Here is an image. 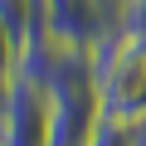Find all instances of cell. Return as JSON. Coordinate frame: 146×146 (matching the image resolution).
<instances>
[{"mask_svg":"<svg viewBox=\"0 0 146 146\" xmlns=\"http://www.w3.org/2000/svg\"><path fill=\"white\" fill-rule=\"evenodd\" d=\"M15 73H20V39L0 25V88H5Z\"/></svg>","mask_w":146,"mask_h":146,"instance_id":"8992f818","label":"cell"},{"mask_svg":"<svg viewBox=\"0 0 146 146\" xmlns=\"http://www.w3.org/2000/svg\"><path fill=\"white\" fill-rule=\"evenodd\" d=\"M88 146H131V127H127V122H112V117H102V122L93 127Z\"/></svg>","mask_w":146,"mask_h":146,"instance_id":"5b68a950","label":"cell"},{"mask_svg":"<svg viewBox=\"0 0 146 146\" xmlns=\"http://www.w3.org/2000/svg\"><path fill=\"white\" fill-rule=\"evenodd\" d=\"M127 5H146V0H127Z\"/></svg>","mask_w":146,"mask_h":146,"instance_id":"30bf717a","label":"cell"},{"mask_svg":"<svg viewBox=\"0 0 146 146\" xmlns=\"http://www.w3.org/2000/svg\"><path fill=\"white\" fill-rule=\"evenodd\" d=\"M88 63L98 78L102 117L136 127L146 117V34H127L122 25H112L88 49Z\"/></svg>","mask_w":146,"mask_h":146,"instance_id":"6da1fadb","label":"cell"},{"mask_svg":"<svg viewBox=\"0 0 146 146\" xmlns=\"http://www.w3.org/2000/svg\"><path fill=\"white\" fill-rule=\"evenodd\" d=\"M112 25H117V15L102 0H44V29L63 49H83L88 54Z\"/></svg>","mask_w":146,"mask_h":146,"instance_id":"3957f363","label":"cell"},{"mask_svg":"<svg viewBox=\"0 0 146 146\" xmlns=\"http://www.w3.org/2000/svg\"><path fill=\"white\" fill-rule=\"evenodd\" d=\"M0 117H5V88H0Z\"/></svg>","mask_w":146,"mask_h":146,"instance_id":"9c48e42d","label":"cell"},{"mask_svg":"<svg viewBox=\"0 0 146 146\" xmlns=\"http://www.w3.org/2000/svg\"><path fill=\"white\" fill-rule=\"evenodd\" d=\"M102 5H107L112 15H122V10H127V0H102Z\"/></svg>","mask_w":146,"mask_h":146,"instance_id":"ba28073f","label":"cell"},{"mask_svg":"<svg viewBox=\"0 0 146 146\" xmlns=\"http://www.w3.org/2000/svg\"><path fill=\"white\" fill-rule=\"evenodd\" d=\"M131 146H146V117H141V122L131 127Z\"/></svg>","mask_w":146,"mask_h":146,"instance_id":"52a82bcc","label":"cell"},{"mask_svg":"<svg viewBox=\"0 0 146 146\" xmlns=\"http://www.w3.org/2000/svg\"><path fill=\"white\" fill-rule=\"evenodd\" d=\"M39 5H44V0H0V25H5L15 39H25V29L34 25Z\"/></svg>","mask_w":146,"mask_h":146,"instance_id":"277c9868","label":"cell"},{"mask_svg":"<svg viewBox=\"0 0 146 146\" xmlns=\"http://www.w3.org/2000/svg\"><path fill=\"white\" fill-rule=\"evenodd\" d=\"M49 141V98L29 78L5 83V117H0V146H44Z\"/></svg>","mask_w":146,"mask_h":146,"instance_id":"7a4b0ae2","label":"cell"}]
</instances>
